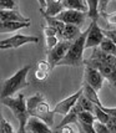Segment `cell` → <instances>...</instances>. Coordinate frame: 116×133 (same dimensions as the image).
Returning a JSON list of instances; mask_svg holds the SVG:
<instances>
[{
	"label": "cell",
	"instance_id": "obj_5",
	"mask_svg": "<svg viewBox=\"0 0 116 133\" xmlns=\"http://www.w3.org/2000/svg\"><path fill=\"white\" fill-rule=\"evenodd\" d=\"M84 64L90 65V66H93V67L99 70L100 74L102 75V77L110 82V85L114 87V90L116 91V66L115 65L107 64L105 61H101V60L93 58V57L84 60Z\"/></svg>",
	"mask_w": 116,
	"mask_h": 133
},
{
	"label": "cell",
	"instance_id": "obj_43",
	"mask_svg": "<svg viewBox=\"0 0 116 133\" xmlns=\"http://www.w3.org/2000/svg\"><path fill=\"white\" fill-rule=\"evenodd\" d=\"M110 1H111V0H110ZM115 1H116V0H115Z\"/></svg>",
	"mask_w": 116,
	"mask_h": 133
},
{
	"label": "cell",
	"instance_id": "obj_30",
	"mask_svg": "<svg viewBox=\"0 0 116 133\" xmlns=\"http://www.w3.org/2000/svg\"><path fill=\"white\" fill-rule=\"evenodd\" d=\"M45 42H46V49L50 50L59 42V39L56 35H50V36H45Z\"/></svg>",
	"mask_w": 116,
	"mask_h": 133
},
{
	"label": "cell",
	"instance_id": "obj_38",
	"mask_svg": "<svg viewBox=\"0 0 116 133\" xmlns=\"http://www.w3.org/2000/svg\"><path fill=\"white\" fill-rule=\"evenodd\" d=\"M109 4V0H99V9H100V12L101 11H105L106 6Z\"/></svg>",
	"mask_w": 116,
	"mask_h": 133
},
{
	"label": "cell",
	"instance_id": "obj_19",
	"mask_svg": "<svg viewBox=\"0 0 116 133\" xmlns=\"http://www.w3.org/2000/svg\"><path fill=\"white\" fill-rule=\"evenodd\" d=\"M82 95L86 97L91 103L94 104H97V106H101V102H100V99H99V96H97V91L96 90H94L93 87L90 86L89 83H86V82H84V86H82Z\"/></svg>",
	"mask_w": 116,
	"mask_h": 133
},
{
	"label": "cell",
	"instance_id": "obj_24",
	"mask_svg": "<svg viewBox=\"0 0 116 133\" xmlns=\"http://www.w3.org/2000/svg\"><path fill=\"white\" fill-rule=\"evenodd\" d=\"M77 121L84 122V123H90V124H94V122L96 121L95 118V115L94 112H90V111H81L77 116Z\"/></svg>",
	"mask_w": 116,
	"mask_h": 133
},
{
	"label": "cell",
	"instance_id": "obj_25",
	"mask_svg": "<svg viewBox=\"0 0 116 133\" xmlns=\"http://www.w3.org/2000/svg\"><path fill=\"white\" fill-rule=\"evenodd\" d=\"M94 115H95L96 121L102 122V123H105V124H106V122H107L109 117H110L107 113H106V112H105V111L101 110L97 104H94Z\"/></svg>",
	"mask_w": 116,
	"mask_h": 133
},
{
	"label": "cell",
	"instance_id": "obj_6",
	"mask_svg": "<svg viewBox=\"0 0 116 133\" xmlns=\"http://www.w3.org/2000/svg\"><path fill=\"white\" fill-rule=\"evenodd\" d=\"M87 16L86 11L80 10H72V9H63L61 11L56 14L55 17L61 20L65 24H74L77 26H81L85 23V17Z\"/></svg>",
	"mask_w": 116,
	"mask_h": 133
},
{
	"label": "cell",
	"instance_id": "obj_35",
	"mask_svg": "<svg viewBox=\"0 0 116 133\" xmlns=\"http://www.w3.org/2000/svg\"><path fill=\"white\" fill-rule=\"evenodd\" d=\"M101 31H102V34H104L106 37H109V39L116 45V34L115 32H112L111 30H101Z\"/></svg>",
	"mask_w": 116,
	"mask_h": 133
},
{
	"label": "cell",
	"instance_id": "obj_8",
	"mask_svg": "<svg viewBox=\"0 0 116 133\" xmlns=\"http://www.w3.org/2000/svg\"><path fill=\"white\" fill-rule=\"evenodd\" d=\"M105 35L102 34V31L97 26V21L91 20L90 26L87 28V34L86 39H85V49H91V47H96L100 45L101 40L104 39Z\"/></svg>",
	"mask_w": 116,
	"mask_h": 133
},
{
	"label": "cell",
	"instance_id": "obj_44",
	"mask_svg": "<svg viewBox=\"0 0 116 133\" xmlns=\"http://www.w3.org/2000/svg\"><path fill=\"white\" fill-rule=\"evenodd\" d=\"M109 1H110V0H109Z\"/></svg>",
	"mask_w": 116,
	"mask_h": 133
},
{
	"label": "cell",
	"instance_id": "obj_14",
	"mask_svg": "<svg viewBox=\"0 0 116 133\" xmlns=\"http://www.w3.org/2000/svg\"><path fill=\"white\" fill-rule=\"evenodd\" d=\"M31 21H0V34L14 32L16 30L30 26Z\"/></svg>",
	"mask_w": 116,
	"mask_h": 133
},
{
	"label": "cell",
	"instance_id": "obj_42",
	"mask_svg": "<svg viewBox=\"0 0 116 133\" xmlns=\"http://www.w3.org/2000/svg\"><path fill=\"white\" fill-rule=\"evenodd\" d=\"M0 118H3V116H1V112H0Z\"/></svg>",
	"mask_w": 116,
	"mask_h": 133
},
{
	"label": "cell",
	"instance_id": "obj_18",
	"mask_svg": "<svg viewBox=\"0 0 116 133\" xmlns=\"http://www.w3.org/2000/svg\"><path fill=\"white\" fill-rule=\"evenodd\" d=\"M81 34L80 26L74 25V24H65L64 32H63V39L68 41H74L76 37H79V35Z\"/></svg>",
	"mask_w": 116,
	"mask_h": 133
},
{
	"label": "cell",
	"instance_id": "obj_31",
	"mask_svg": "<svg viewBox=\"0 0 116 133\" xmlns=\"http://www.w3.org/2000/svg\"><path fill=\"white\" fill-rule=\"evenodd\" d=\"M0 9H16V0H0Z\"/></svg>",
	"mask_w": 116,
	"mask_h": 133
},
{
	"label": "cell",
	"instance_id": "obj_3",
	"mask_svg": "<svg viewBox=\"0 0 116 133\" xmlns=\"http://www.w3.org/2000/svg\"><path fill=\"white\" fill-rule=\"evenodd\" d=\"M87 29L79 35L74 41H71L65 56L58 62L56 66H72L79 67L84 64V51H85V39H86Z\"/></svg>",
	"mask_w": 116,
	"mask_h": 133
},
{
	"label": "cell",
	"instance_id": "obj_10",
	"mask_svg": "<svg viewBox=\"0 0 116 133\" xmlns=\"http://www.w3.org/2000/svg\"><path fill=\"white\" fill-rule=\"evenodd\" d=\"M104 77L100 74L97 69H95L90 65H85V72H84V82L89 83L94 90H96L99 92L102 87V82H104Z\"/></svg>",
	"mask_w": 116,
	"mask_h": 133
},
{
	"label": "cell",
	"instance_id": "obj_16",
	"mask_svg": "<svg viewBox=\"0 0 116 133\" xmlns=\"http://www.w3.org/2000/svg\"><path fill=\"white\" fill-rule=\"evenodd\" d=\"M52 71L51 66H50V64L46 61H44V60H41V61H39L38 64H36V69H35V78L38 80V81H44V80H46L47 76H49V74Z\"/></svg>",
	"mask_w": 116,
	"mask_h": 133
},
{
	"label": "cell",
	"instance_id": "obj_2",
	"mask_svg": "<svg viewBox=\"0 0 116 133\" xmlns=\"http://www.w3.org/2000/svg\"><path fill=\"white\" fill-rule=\"evenodd\" d=\"M30 70H31V66L26 65V66L21 67L19 71H16V74H14L11 77H9L1 82L0 83V99L14 96L19 90L28 87L29 85L28 74Z\"/></svg>",
	"mask_w": 116,
	"mask_h": 133
},
{
	"label": "cell",
	"instance_id": "obj_40",
	"mask_svg": "<svg viewBox=\"0 0 116 133\" xmlns=\"http://www.w3.org/2000/svg\"><path fill=\"white\" fill-rule=\"evenodd\" d=\"M0 50H6L5 46H3V45H0Z\"/></svg>",
	"mask_w": 116,
	"mask_h": 133
},
{
	"label": "cell",
	"instance_id": "obj_32",
	"mask_svg": "<svg viewBox=\"0 0 116 133\" xmlns=\"http://www.w3.org/2000/svg\"><path fill=\"white\" fill-rule=\"evenodd\" d=\"M94 129H95V133H109V129L106 127V124L99 121L94 122Z\"/></svg>",
	"mask_w": 116,
	"mask_h": 133
},
{
	"label": "cell",
	"instance_id": "obj_21",
	"mask_svg": "<svg viewBox=\"0 0 116 133\" xmlns=\"http://www.w3.org/2000/svg\"><path fill=\"white\" fill-rule=\"evenodd\" d=\"M64 9H72V10H80L87 11V5L85 0H63L61 1Z\"/></svg>",
	"mask_w": 116,
	"mask_h": 133
},
{
	"label": "cell",
	"instance_id": "obj_39",
	"mask_svg": "<svg viewBox=\"0 0 116 133\" xmlns=\"http://www.w3.org/2000/svg\"><path fill=\"white\" fill-rule=\"evenodd\" d=\"M38 3H39V5H40V9H45L46 8V1L45 0H38Z\"/></svg>",
	"mask_w": 116,
	"mask_h": 133
},
{
	"label": "cell",
	"instance_id": "obj_23",
	"mask_svg": "<svg viewBox=\"0 0 116 133\" xmlns=\"http://www.w3.org/2000/svg\"><path fill=\"white\" fill-rule=\"evenodd\" d=\"M97 47H99L100 50H102V51L116 56V45L109 39V37H106V36H104V39L101 40V42H100V45Z\"/></svg>",
	"mask_w": 116,
	"mask_h": 133
},
{
	"label": "cell",
	"instance_id": "obj_12",
	"mask_svg": "<svg viewBox=\"0 0 116 133\" xmlns=\"http://www.w3.org/2000/svg\"><path fill=\"white\" fill-rule=\"evenodd\" d=\"M25 132L31 133H50L51 128L47 126L45 122L34 116H29L26 126H25Z\"/></svg>",
	"mask_w": 116,
	"mask_h": 133
},
{
	"label": "cell",
	"instance_id": "obj_17",
	"mask_svg": "<svg viewBox=\"0 0 116 133\" xmlns=\"http://www.w3.org/2000/svg\"><path fill=\"white\" fill-rule=\"evenodd\" d=\"M45 1H46V8L44 10L40 9L41 14H45V15H49V16H55L56 14H59L64 9L63 4H61L63 0H45Z\"/></svg>",
	"mask_w": 116,
	"mask_h": 133
},
{
	"label": "cell",
	"instance_id": "obj_33",
	"mask_svg": "<svg viewBox=\"0 0 116 133\" xmlns=\"http://www.w3.org/2000/svg\"><path fill=\"white\" fill-rule=\"evenodd\" d=\"M106 127L109 129V133L110 132L116 133V117H112V116L109 117V119L106 122Z\"/></svg>",
	"mask_w": 116,
	"mask_h": 133
},
{
	"label": "cell",
	"instance_id": "obj_26",
	"mask_svg": "<svg viewBox=\"0 0 116 133\" xmlns=\"http://www.w3.org/2000/svg\"><path fill=\"white\" fill-rule=\"evenodd\" d=\"M76 102L81 106L82 111H90V112H94V103H91V102H90L82 93L79 96V98H77Z\"/></svg>",
	"mask_w": 116,
	"mask_h": 133
},
{
	"label": "cell",
	"instance_id": "obj_20",
	"mask_svg": "<svg viewBox=\"0 0 116 133\" xmlns=\"http://www.w3.org/2000/svg\"><path fill=\"white\" fill-rule=\"evenodd\" d=\"M41 15L45 17V21H46L47 26H50V28H52V29L55 30L58 32V36H63L65 23H63L61 20L56 19L55 16H49V15H45V14H41Z\"/></svg>",
	"mask_w": 116,
	"mask_h": 133
},
{
	"label": "cell",
	"instance_id": "obj_7",
	"mask_svg": "<svg viewBox=\"0 0 116 133\" xmlns=\"http://www.w3.org/2000/svg\"><path fill=\"white\" fill-rule=\"evenodd\" d=\"M70 45H71V41H68V40L59 41L52 49L47 50V62L50 64L52 70L58 65L59 61L65 56V54H66Z\"/></svg>",
	"mask_w": 116,
	"mask_h": 133
},
{
	"label": "cell",
	"instance_id": "obj_27",
	"mask_svg": "<svg viewBox=\"0 0 116 133\" xmlns=\"http://www.w3.org/2000/svg\"><path fill=\"white\" fill-rule=\"evenodd\" d=\"M100 15L107 21V24H109V26H110L111 29H112V28H116V11L115 12L101 11L100 12Z\"/></svg>",
	"mask_w": 116,
	"mask_h": 133
},
{
	"label": "cell",
	"instance_id": "obj_28",
	"mask_svg": "<svg viewBox=\"0 0 116 133\" xmlns=\"http://www.w3.org/2000/svg\"><path fill=\"white\" fill-rule=\"evenodd\" d=\"M77 127H79V132L82 133H95V129H94V124H90V123H84V122L77 121Z\"/></svg>",
	"mask_w": 116,
	"mask_h": 133
},
{
	"label": "cell",
	"instance_id": "obj_1",
	"mask_svg": "<svg viewBox=\"0 0 116 133\" xmlns=\"http://www.w3.org/2000/svg\"><path fill=\"white\" fill-rule=\"evenodd\" d=\"M26 111L29 116L38 117L46 123L49 127L54 126V112L50 108V104L47 103L42 93H35L34 96H30L26 98Z\"/></svg>",
	"mask_w": 116,
	"mask_h": 133
},
{
	"label": "cell",
	"instance_id": "obj_29",
	"mask_svg": "<svg viewBox=\"0 0 116 133\" xmlns=\"http://www.w3.org/2000/svg\"><path fill=\"white\" fill-rule=\"evenodd\" d=\"M13 126L5 118H0V133H13Z\"/></svg>",
	"mask_w": 116,
	"mask_h": 133
},
{
	"label": "cell",
	"instance_id": "obj_4",
	"mask_svg": "<svg viewBox=\"0 0 116 133\" xmlns=\"http://www.w3.org/2000/svg\"><path fill=\"white\" fill-rule=\"evenodd\" d=\"M26 98H25V95L20 93L17 95L16 97H5V98H1L0 102L6 106L8 108H10L13 112V115L15 116V118L19 122V131L17 132L24 133L25 132V126H26V122L29 118V113L26 111Z\"/></svg>",
	"mask_w": 116,
	"mask_h": 133
},
{
	"label": "cell",
	"instance_id": "obj_41",
	"mask_svg": "<svg viewBox=\"0 0 116 133\" xmlns=\"http://www.w3.org/2000/svg\"><path fill=\"white\" fill-rule=\"evenodd\" d=\"M111 31H112V32H115V34H116V28H112V29H111Z\"/></svg>",
	"mask_w": 116,
	"mask_h": 133
},
{
	"label": "cell",
	"instance_id": "obj_36",
	"mask_svg": "<svg viewBox=\"0 0 116 133\" xmlns=\"http://www.w3.org/2000/svg\"><path fill=\"white\" fill-rule=\"evenodd\" d=\"M42 32H44V36H50V35H56L58 36V32L55 31V30L50 28V26H44V29H42Z\"/></svg>",
	"mask_w": 116,
	"mask_h": 133
},
{
	"label": "cell",
	"instance_id": "obj_15",
	"mask_svg": "<svg viewBox=\"0 0 116 133\" xmlns=\"http://www.w3.org/2000/svg\"><path fill=\"white\" fill-rule=\"evenodd\" d=\"M0 21H30L16 9H0Z\"/></svg>",
	"mask_w": 116,
	"mask_h": 133
},
{
	"label": "cell",
	"instance_id": "obj_13",
	"mask_svg": "<svg viewBox=\"0 0 116 133\" xmlns=\"http://www.w3.org/2000/svg\"><path fill=\"white\" fill-rule=\"evenodd\" d=\"M82 111V108H81V106L76 102L71 108H70V111L66 113L64 116V118H63V121L59 123V126H56V128L55 129H58V128H60V127H63V126H66V124H71V123H77V116H79V113ZM54 129V131H55Z\"/></svg>",
	"mask_w": 116,
	"mask_h": 133
},
{
	"label": "cell",
	"instance_id": "obj_11",
	"mask_svg": "<svg viewBox=\"0 0 116 133\" xmlns=\"http://www.w3.org/2000/svg\"><path fill=\"white\" fill-rule=\"evenodd\" d=\"M82 93V90H79L77 92H75L74 95H71L69 97H66L65 99L63 101H60L59 103L55 104V107H54V110L52 112L54 113H59V115H61V116H65L68 112L70 111V108L76 103V101L79 98V96Z\"/></svg>",
	"mask_w": 116,
	"mask_h": 133
},
{
	"label": "cell",
	"instance_id": "obj_34",
	"mask_svg": "<svg viewBox=\"0 0 116 133\" xmlns=\"http://www.w3.org/2000/svg\"><path fill=\"white\" fill-rule=\"evenodd\" d=\"M100 108L102 111H105L109 116H112V117H116V107H105V106H100Z\"/></svg>",
	"mask_w": 116,
	"mask_h": 133
},
{
	"label": "cell",
	"instance_id": "obj_37",
	"mask_svg": "<svg viewBox=\"0 0 116 133\" xmlns=\"http://www.w3.org/2000/svg\"><path fill=\"white\" fill-rule=\"evenodd\" d=\"M55 132H64V133H74V129L71 127H69V124H66V126H63V127L58 128V129H55Z\"/></svg>",
	"mask_w": 116,
	"mask_h": 133
},
{
	"label": "cell",
	"instance_id": "obj_9",
	"mask_svg": "<svg viewBox=\"0 0 116 133\" xmlns=\"http://www.w3.org/2000/svg\"><path fill=\"white\" fill-rule=\"evenodd\" d=\"M30 42H34V44L39 42V37L38 36H28V35L16 34L11 37L0 40V45L5 46V49H17V47L23 46L25 44H30Z\"/></svg>",
	"mask_w": 116,
	"mask_h": 133
},
{
	"label": "cell",
	"instance_id": "obj_22",
	"mask_svg": "<svg viewBox=\"0 0 116 133\" xmlns=\"http://www.w3.org/2000/svg\"><path fill=\"white\" fill-rule=\"evenodd\" d=\"M87 5V16L91 20L97 21L100 17V9H99V0H85Z\"/></svg>",
	"mask_w": 116,
	"mask_h": 133
}]
</instances>
